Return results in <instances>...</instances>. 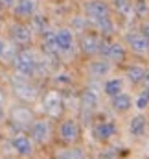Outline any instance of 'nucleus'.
<instances>
[{
    "mask_svg": "<svg viewBox=\"0 0 149 159\" xmlns=\"http://www.w3.org/2000/svg\"><path fill=\"white\" fill-rule=\"evenodd\" d=\"M85 9H87V17H88L94 24L100 22V20H103V19H109V17H111V7H109L105 2H100V0L88 2Z\"/></svg>",
    "mask_w": 149,
    "mask_h": 159,
    "instance_id": "f03ea898",
    "label": "nucleus"
},
{
    "mask_svg": "<svg viewBox=\"0 0 149 159\" xmlns=\"http://www.w3.org/2000/svg\"><path fill=\"white\" fill-rule=\"evenodd\" d=\"M142 34H144L146 37H149V22H146V24L142 26Z\"/></svg>",
    "mask_w": 149,
    "mask_h": 159,
    "instance_id": "a878e982",
    "label": "nucleus"
},
{
    "mask_svg": "<svg viewBox=\"0 0 149 159\" xmlns=\"http://www.w3.org/2000/svg\"><path fill=\"white\" fill-rule=\"evenodd\" d=\"M0 24H2V22H0Z\"/></svg>",
    "mask_w": 149,
    "mask_h": 159,
    "instance_id": "c756f323",
    "label": "nucleus"
},
{
    "mask_svg": "<svg viewBox=\"0 0 149 159\" xmlns=\"http://www.w3.org/2000/svg\"><path fill=\"white\" fill-rule=\"evenodd\" d=\"M32 135H33L35 143H46L50 137V124L46 120H37L32 126Z\"/></svg>",
    "mask_w": 149,
    "mask_h": 159,
    "instance_id": "9b49d317",
    "label": "nucleus"
},
{
    "mask_svg": "<svg viewBox=\"0 0 149 159\" xmlns=\"http://www.w3.org/2000/svg\"><path fill=\"white\" fill-rule=\"evenodd\" d=\"M59 107H61V98L57 93H50L46 96V109L52 113V115H57L59 113Z\"/></svg>",
    "mask_w": 149,
    "mask_h": 159,
    "instance_id": "a211bd4d",
    "label": "nucleus"
},
{
    "mask_svg": "<svg viewBox=\"0 0 149 159\" xmlns=\"http://www.w3.org/2000/svg\"><path fill=\"white\" fill-rule=\"evenodd\" d=\"M6 50H7V46H6V43H4V39L0 37V57L4 56V52H6Z\"/></svg>",
    "mask_w": 149,
    "mask_h": 159,
    "instance_id": "393cba45",
    "label": "nucleus"
},
{
    "mask_svg": "<svg viewBox=\"0 0 149 159\" xmlns=\"http://www.w3.org/2000/svg\"><path fill=\"white\" fill-rule=\"evenodd\" d=\"M59 135H61V139L63 141H66V143H74L75 139H77V135H79V128H77V124H75L74 120H65L61 126H59Z\"/></svg>",
    "mask_w": 149,
    "mask_h": 159,
    "instance_id": "0eeeda50",
    "label": "nucleus"
},
{
    "mask_svg": "<svg viewBox=\"0 0 149 159\" xmlns=\"http://www.w3.org/2000/svg\"><path fill=\"white\" fill-rule=\"evenodd\" d=\"M55 43H57V50H61V52H70V50L74 48V35H72V30L63 28V30L55 32Z\"/></svg>",
    "mask_w": 149,
    "mask_h": 159,
    "instance_id": "39448f33",
    "label": "nucleus"
},
{
    "mask_svg": "<svg viewBox=\"0 0 149 159\" xmlns=\"http://www.w3.org/2000/svg\"><path fill=\"white\" fill-rule=\"evenodd\" d=\"M101 41L98 35H92V34H87V35H83L81 37V50L85 52V54H98V52H101Z\"/></svg>",
    "mask_w": 149,
    "mask_h": 159,
    "instance_id": "6e6552de",
    "label": "nucleus"
},
{
    "mask_svg": "<svg viewBox=\"0 0 149 159\" xmlns=\"http://www.w3.org/2000/svg\"><path fill=\"white\" fill-rule=\"evenodd\" d=\"M111 72V63L109 61H92L90 63V74L92 76H107Z\"/></svg>",
    "mask_w": 149,
    "mask_h": 159,
    "instance_id": "f3484780",
    "label": "nucleus"
},
{
    "mask_svg": "<svg viewBox=\"0 0 149 159\" xmlns=\"http://www.w3.org/2000/svg\"><path fill=\"white\" fill-rule=\"evenodd\" d=\"M33 24H35V28H39L40 32H46V26H48V22L44 20V17H40V15L33 17Z\"/></svg>",
    "mask_w": 149,
    "mask_h": 159,
    "instance_id": "5701e85b",
    "label": "nucleus"
},
{
    "mask_svg": "<svg viewBox=\"0 0 149 159\" xmlns=\"http://www.w3.org/2000/svg\"><path fill=\"white\" fill-rule=\"evenodd\" d=\"M37 9V2L35 0H17L13 6V13L17 17H32Z\"/></svg>",
    "mask_w": 149,
    "mask_h": 159,
    "instance_id": "1a4fd4ad",
    "label": "nucleus"
},
{
    "mask_svg": "<svg viewBox=\"0 0 149 159\" xmlns=\"http://www.w3.org/2000/svg\"><path fill=\"white\" fill-rule=\"evenodd\" d=\"M92 133H94V137L98 141H109L112 135L116 133V126L112 122H100V124L94 126Z\"/></svg>",
    "mask_w": 149,
    "mask_h": 159,
    "instance_id": "9d476101",
    "label": "nucleus"
},
{
    "mask_svg": "<svg viewBox=\"0 0 149 159\" xmlns=\"http://www.w3.org/2000/svg\"><path fill=\"white\" fill-rule=\"evenodd\" d=\"M96 26H98V30L101 32V34H105V35H109V34H112L114 32V22H112V17H109V19H103V20H100V22H96Z\"/></svg>",
    "mask_w": 149,
    "mask_h": 159,
    "instance_id": "4be33fe9",
    "label": "nucleus"
},
{
    "mask_svg": "<svg viewBox=\"0 0 149 159\" xmlns=\"http://www.w3.org/2000/svg\"><path fill=\"white\" fill-rule=\"evenodd\" d=\"M125 76H127V80H129L131 83L140 85V83H144V81L149 80V72L142 67V65H131V67H127Z\"/></svg>",
    "mask_w": 149,
    "mask_h": 159,
    "instance_id": "423d86ee",
    "label": "nucleus"
},
{
    "mask_svg": "<svg viewBox=\"0 0 149 159\" xmlns=\"http://www.w3.org/2000/svg\"><path fill=\"white\" fill-rule=\"evenodd\" d=\"M146 126H147V120L144 115H134L129 122V133L133 137H142L146 133Z\"/></svg>",
    "mask_w": 149,
    "mask_h": 159,
    "instance_id": "f8f14e48",
    "label": "nucleus"
},
{
    "mask_svg": "<svg viewBox=\"0 0 149 159\" xmlns=\"http://www.w3.org/2000/svg\"><path fill=\"white\" fill-rule=\"evenodd\" d=\"M134 107L140 109V111H144V109H147L149 107V89L142 91V93L138 94V98L134 100Z\"/></svg>",
    "mask_w": 149,
    "mask_h": 159,
    "instance_id": "412c9836",
    "label": "nucleus"
},
{
    "mask_svg": "<svg viewBox=\"0 0 149 159\" xmlns=\"http://www.w3.org/2000/svg\"><path fill=\"white\" fill-rule=\"evenodd\" d=\"M103 93L107 94V96H116V94H120V93H123V80L120 78H111L105 81V85H103Z\"/></svg>",
    "mask_w": 149,
    "mask_h": 159,
    "instance_id": "dca6fc26",
    "label": "nucleus"
},
{
    "mask_svg": "<svg viewBox=\"0 0 149 159\" xmlns=\"http://www.w3.org/2000/svg\"><path fill=\"white\" fill-rule=\"evenodd\" d=\"M2 7H4V6H2V2H0V9H2Z\"/></svg>",
    "mask_w": 149,
    "mask_h": 159,
    "instance_id": "c85d7f7f",
    "label": "nucleus"
},
{
    "mask_svg": "<svg viewBox=\"0 0 149 159\" xmlns=\"http://www.w3.org/2000/svg\"><path fill=\"white\" fill-rule=\"evenodd\" d=\"M81 106L85 109H94L98 106V94L94 91H85L81 96Z\"/></svg>",
    "mask_w": 149,
    "mask_h": 159,
    "instance_id": "6ab92c4d",
    "label": "nucleus"
},
{
    "mask_svg": "<svg viewBox=\"0 0 149 159\" xmlns=\"http://www.w3.org/2000/svg\"><path fill=\"white\" fill-rule=\"evenodd\" d=\"M0 111H2V96H0Z\"/></svg>",
    "mask_w": 149,
    "mask_h": 159,
    "instance_id": "cd10ccee",
    "label": "nucleus"
},
{
    "mask_svg": "<svg viewBox=\"0 0 149 159\" xmlns=\"http://www.w3.org/2000/svg\"><path fill=\"white\" fill-rule=\"evenodd\" d=\"M112 6L118 13H121L125 17H127V13L133 11V2L131 0H112Z\"/></svg>",
    "mask_w": 149,
    "mask_h": 159,
    "instance_id": "aec40b11",
    "label": "nucleus"
},
{
    "mask_svg": "<svg viewBox=\"0 0 149 159\" xmlns=\"http://www.w3.org/2000/svg\"><path fill=\"white\" fill-rule=\"evenodd\" d=\"M57 159H81V156H79L75 150H68V152H63Z\"/></svg>",
    "mask_w": 149,
    "mask_h": 159,
    "instance_id": "b1692460",
    "label": "nucleus"
},
{
    "mask_svg": "<svg viewBox=\"0 0 149 159\" xmlns=\"http://www.w3.org/2000/svg\"><path fill=\"white\" fill-rule=\"evenodd\" d=\"M101 54L112 63H120L125 57V46H121L120 43H107L101 44Z\"/></svg>",
    "mask_w": 149,
    "mask_h": 159,
    "instance_id": "20e7f679",
    "label": "nucleus"
},
{
    "mask_svg": "<svg viewBox=\"0 0 149 159\" xmlns=\"http://www.w3.org/2000/svg\"><path fill=\"white\" fill-rule=\"evenodd\" d=\"M127 44L129 48L134 52V54H147L149 52V37H146L142 32H136V34H129L127 35Z\"/></svg>",
    "mask_w": 149,
    "mask_h": 159,
    "instance_id": "7ed1b4c3",
    "label": "nucleus"
},
{
    "mask_svg": "<svg viewBox=\"0 0 149 159\" xmlns=\"http://www.w3.org/2000/svg\"><path fill=\"white\" fill-rule=\"evenodd\" d=\"M112 109L114 111H120V113H123V111H129L131 109V106H133V100H131V96L129 94H125V93H120V94H116V96H112Z\"/></svg>",
    "mask_w": 149,
    "mask_h": 159,
    "instance_id": "ddd939ff",
    "label": "nucleus"
},
{
    "mask_svg": "<svg viewBox=\"0 0 149 159\" xmlns=\"http://www.w3.org/2000/svg\"><path fill=\"white\" fill-rule=\"evenodd\" d=\"M15 69L20 76H32L37 70V59L32 50H22L15 57Z\"/></svg>",
    "mask_w": 149,
    "mask_h": 159,
    "instance_id": "f257e3e1",
    "label": "nucleus"
},
{
    "mask_svg": "<svg viewBox=\"0 0 149 159\" xmlns=\"http://www.w3.org/2000/svg\"><path fill=\"white\" fill-rule=\"evenodd\" d=\"M11 35H13V39L17 41L19 44H26V43L32 41V32H30V28L24 26V24H15V26L11 28Z\"/></svg>",
    "mask_w": 149,
    "mask_h": 159,
    "instance_id": "4468645a",
    "label": "nucleus"
},
{
    "mask_svg": "<svg viewBox=\"0 0 149 159\" xmlns=\"http://www.w3.org/2000/svg\"><path fill=\"white\" fill-rule=\"evenodd\" d=\"M13 148H15V152L20 154V156H30L32 150H33L32 141H30L28 137H24V135H19V137L13 139Z\"/></svg>",
    "mask_w": 149,
    "mask_h": 159,
    "instance_id": "2eb2a0df",
    "label": "nucleus"
},
{
    "mask_svg": "<svg viewBox=\"0 0 149 159\" xmlns=\"http://www.w3.org/2000/svg\"><path fill=\"white\" fill-rule=\"evenodd\" d=\"M15 2H17V0H2V6H6V7H7V6H15Z\"/></svg>",
    "mask_w": 149,
    "mask_h": 159,
    "instance_id": "bb28decb",
    "label": "nucleus"
}]
</instances>
